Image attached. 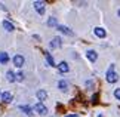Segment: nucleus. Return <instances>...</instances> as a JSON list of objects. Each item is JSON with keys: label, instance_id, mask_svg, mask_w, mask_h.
<instances>
[{"label": "nucleus", "instance_id": "obj_1", "mask_svg": "<svg viewBox=\"0 0 120 117\" xmlns=\"http://www.w3.org/2000/svg\"><path fill=\"white\" fill-rule=\"evenodd\" d=\"M119 80V74L114 71V64L110 65V68H108V71H107V82L108 83H116Z\"/></svg>", "mask_w": 120, "mask_h": 117}, {"label": "nucleus", "instance_id": "obj_2", "mask_svg": "<svg viewBox=\"0 0 120 117\" xmlns=\"http://www.w3.org/2000/svg\"><path fill=\"white\" fill-rule=\"evenodd\" d=\"M36 113H37L39 116H46L48 114V108H46V107L41 104V102H39V104H36L34 105V108H33Z\"/></svg>", "mask_w": 120, "mask_h": 117}, {"label": "nucleus", "instance_id": "obj_3", "mask_svg": "<svg viewBox=\"0 0 120 117\" xmlns=\"http://www.w3.org/2000/svg\"><path fill=\"white\" fill-rule=\"evenodd\" d=\"M12 61H13V65H15V67H18V68H21L22 65H24V62H25V59H24V57H22V55H15Z\"/></svg>", "mask_w": 120, "mask_h": 117}, {"label": "nucleus", "instance_id": "obj_4", "mask_svg": "<svg viewBox=\"0 0 120 117\" xmlns=\"http://www.w3.org/2000/svg\"><path fill=\"white\" fill-rule=\"evenodd\" d=\"M34 9L37 13L43 15L45 13V2H34Z\"/></svg>", "mask_w": 120, "mask_h": 117}, {"label": "nucleus", "instance_id": "obj_5", "mask_svg": "<svg viewBox=\"0 0 120 117\" xmlns=\"http://www.w3.org/2000/svg\"><path fill=\"white\" fill-rule=\"evenodd\" d=\"M86 58L89 59L90 62H95L96 58H98V53H96L95 50H92V49H90V50H87V52H86Z\"/></svg>", "mask_w": 120, "mask_h": 117}, {"label": "nucleus", "instance_id": "obj_6", "mask_svg": "<svg viewBox=\"0 0 120 117\" xmlns=\"http://www.w3.org/2000/svg\"><path fill=\"white\" fill-rule=\"evenodd\" d=\"M94 33H95V36H96V37H99V39H104V37L107 36L105 30H104V28H101V27H96V28L94 30Z\"/></svg>", "mask_w": 120, "mask_h": 117}, {"label": "nucleus", "instance_id": "obj_7", "mask_svg": "<svg viewBox=\"0 0 120 117\" xmlns=\"http://www.w3.org/2000/svg\"><path fill=\"white\" fill-rule=\"evenodd\" d=\"M58 27V30L61 31V33H64V34H67V36H74V33H73L68 27H65V25H56Z\"/></svg>", "mask_w": 120, "mask_h": 117}, {"label": "nucleus", "instance_id": "obj_8", "mask_svg": "<svg viewBox=\"0 0 120 117\" xmlns=\"http://www.w3.org/2000/svg\"><path fill=\"white\" fill-rule=\"evenodd\" d=\"M19 110H22V111H24V113L28 116V117H31V116L34 114V113H33V108H31L30 105H19Z\"/></svg>", "mask_w": 120, "mask_h": 117}, {"label": "nucleus", "instance_id": "obj_9", "mask_svg": "<svg viewBox=\"0 0 120 117\" xmlns=\"http://www.w3.org/2000/svg\"><path fill=\"white\" fill-rule=\"evenodd\" d=\"M61 43H62L61 37H55V39H53V40L49 43V46H50L52 49H55V48H59V46H61Z\"/></svg>", "mask_w": 120, "mask_h": 117}, {"label": "nucleus", "instance_id": "obj_10", "mask_svg": "<svg viewBox=\"0 0 120 117\" xmlns=\"http://www.w3.org/2000/svg\"><path fill=\"white\" fill-rule=\"evenodd\" d=\"M0 99L3 102H11L12 101V93L11 92H3L2 95H0Z\"/></svg>", "mask_w": 120, "mask_h": 117}, {"label": "nucleus", "instance_id": "obj_11", "mask_svg": "<svg viewBox=\"0 0 120 117\" xmlns=\"http://www.w3.org/2000/svg\"><path fill=\"white\" fill-rule=\"evenodd\" d=\"M58 87H59V91H61V92H67L68 91V82L67 80H59Z\"/></svg>", "mask_w": 120, "mask_h": 117}, {"label": "nucleus", "instance_id": "obj_12", "mask_svg": "<svg viewBox=\"0 0 120 117\" xmlns=\"http://www.w3.org/2000/svg\"><path fill=\"white\" fill-rule=\"evenodd\" d=\"M58 70H59V73H67L68 71V64L64 62V61H62V62H59L58 64Z\"/></svg>", "mask_w": 120, "mask_h": 117}, {"label": "nucleus", "instance_id": "obj_13", "mask_svg": "<svg viewBox=\"0 0 120 117\" xmlns=\"http://www.w3.org/2000/svg\"><path fill=\"white\" fill-rule=\"evenodd\" d=\"M9 61V55L6 52H0V64H8Z\"/></svg>", "mask_w": 120, "mask_h": 117}, {"label": "nucleus", "instance_id": "obj_14", "mask_svg": "<svg viewBox=\"0 0 120 117\" xmlns=\"http://www.w3.org/2000/svg\"><path fill=\"white\" fill-rule=\"evenodd\" d=\"M3 27H4L6 31H13V30H15V27H13L9 21H3Z\"/></svg>", "mask_w": 120, "mask_h": 117}, {"label": "nucleus", "instance_id": "obj_15", "mask_svg": "<svg viewBox=\"0 0 120 117\" xmlns=\"http://www.w3.org/2000/svg\"><path fill=\"white\" fill-rule=\"evenodd\" d=\"M36 95H37V98H39L40 101H45L46 96H48V93H46V91H37V93H36Z\"/></svg>", "mask_w": 120, "mask_h": 117}, {"label": "nucleus", "instance_id": "obj_16", "mask_svg": "<svg viewBox=\"0 0 120 117\" xmlns=\"http://www.w3.org/2000/svg\"><path fill=\"white\" fill-rule=\"evenodd\" d=\"M45 55H46V59H48V62H49V65H50V67H55V65H56V64H55L53 58H52V57H50V55H49V52H45Z\"/></svg>", "mask_w": 120, "mask_h": 117}, {"label": "nucleus", "instance_id": "obj_17", "mask_svg": "<svg viewBox=\"0 0 120 117\" xmlns=\"http://www.w3.org/2000/svg\"><path fill=\"white\" fill-rule=\"evenodd\" d=\"M6 79H8V82H11V83L15 82V74H13V71H8L6 73Z\"/></svg>", "mask_w": 120, "mask_h": 117}, {"label": "nucleus", "instance_id": "obj_18", "mask_svg": "<svg viewBox=\"0 0 120 117\" xmlns=\"http://www.w3.org/2000/svg\"><path fill=\"white\" fill-rule=\"evenodd\" d=\"M48 25H49V27H56V18L50 16L49 19H48Z\"/></svg>", "mask_w": 120, "mask_h": 117}, {"label": "nucleus", "instance_id": "obj_19", "mask_svg": "<svg viewBox=\"0 0 120 117\" xmlns=\"http://www.w3.org/2000/svg\"><path fill=\"white\" fill-rule=\"evenodd\" d=\"M22 80H24V73H16L15 74V82H22Z\"/></svg>", "mask_w": 120, "mask_h": 117}, {"label": "nucleus", "instance_id": "obj_20", "mask_svg": "<svg viewBox=\"0 0 120 117\" xmlns=\"http://www.w3.org/2000/svg\"><path fill=\"white\" fill-rule=\"evenodd\" d=\"M114 96H116V98H117V99L120 101V87H117V89H116V91H114Z\"/></svg>", "mask_w": 120, "mask_h": 117}, {"label": "nucleus", "instance_id": "obj_21", "mask_svg": "<svg viewBox=\"0 0 120 117\" xmlns=\"http://www.w3.org/2000/svg\"><path fill=\"white\" fill-rule=\"evenodd\" d=\"M65 117H79L77 114H70V116H65Z\"/></svg>", "mask_w": 120, "mask_h": 117}, {"label": "nucleus", "instance_id": "obj_22", "mask_svg": "<svg viewBox=\"0 0 120 117\" xmlns=\"http://www.w3.org/2000/svg\"><path fill=\"white\" fill-rule=\"evenodd\" d=\"M117 15H119V16H120V9H119V11H117Z\"/></svg>", "mask_w": 120, "mask_h": 117}, {"label": "nucleus", "instance_id": "obj_23", "mask_svg": "<svg viewBox=\"0 0 120 117\" xmlns=\"http://www.w3.org/2000/svg\"><path fill=\"white\" fill-rule=\"evenodd\" d=\"M98 117H104V116H102V114H99V116H98Z\"/></svg>", "mask_w": 120, "mask_h": 117}, {"label": "nucleus", "instance_id": "obj_24", "mask_svg": "<svg viewBox=\"0 0 120 117\" xmlns=\"http://www.w3.org/2000/svg\"><path fill=\"white\" fill-rule=\"evenodd\" d=\"M0 95H2V93H0Z\"/></svg>", "mask_w": 120, "mask_h": 117}]
</instances>
